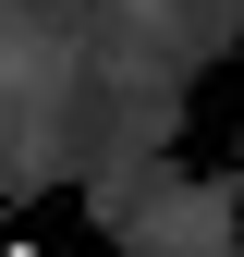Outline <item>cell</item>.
Masks as SVG:
<instances>
[{
    "label": "cell",
    "mask_w": 244,
    "mask_h": 257,
    "mask_svg": "<svg viewBox=\"0 0 244 257\" xmlns=\"http://www.w3.org/2000/svg\"><path fill=\"white\" fill-rule=\"evenodd\" d=\"M0 257H37V233H12V245H0Z\"/></svg>",
    "instance_id": "cell-1"
}]
</instances>
